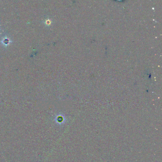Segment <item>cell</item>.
I'll return each instance as SVG.
<instances>
[{
    "label": "cell",
    "instance_id": "1",
    "mask_svg": "<svg viewBox=\"0 0 162 162\" xmlns=\"http://www.w3.org/2000/svg\"><path fill=\"white\" fill-rule=\"evenodd\" d=\"M44 23L47 26H50L52 23V20H51V18H47L44 21Z\"/></svg>",
    "mask_w": 162,
    "mask_h": 162
}]
</instances>
